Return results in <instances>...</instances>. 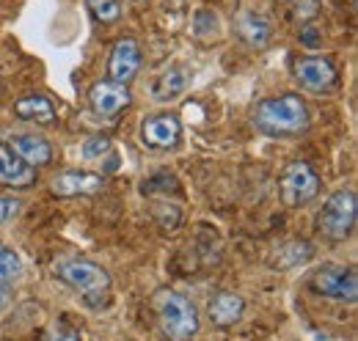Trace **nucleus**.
Returning a JSON list of instances; mask_svg holds the SVG:
<instances>
[{"label":"nucleus","instance_id":"nucleus-1","mask_svg":"<svg viewBox=\"0 0 358 341\" xmlns=\"http://www.w3.org/2000/svg\"><path fill=\"white\" fill-rule=\"evenodd\" d=\"M152 308L157 314L163 333L171 341H190L199 333V311L193 300H187L185 295L174 289H160L152 298Z\"/></svg>","mask_w":358,"mask_h":341},{"label":"nucleus","instance_id":"nucleus-2","mask_svg":"<svg viewBox=\"0 0 358 341\" xmlns=\"http://www.w3.org/2000/svg\"><path fill=\"white\" fill-rule=\"evenodd\" d=\"M309 124V110L306 102L298 94H281L259 102L257 108V127L270 135H292L301 132Z\"/></svg>","mask_w":358,"mask_h":341},{"label":"nucleus","instance_id":"nucleus-3","mask_svg":"<svg viewBox=\"0 0 358 341\" xmlns=\"http://www.w3.org/2000/svg\"><path fill=\"white\" fill-rule=\"evenodd\" d=\"M52 273L58 281H64L66 286L80 292L89 305H96L110 289V275L99 264L86 261V259H58Z\"/></svg>","mask_w":358,"mask_h":341},{"label":"nucleus","instance_id":"nucleus-4","mask_svg":"<svg viewBox=\"0 0 358 341\" xmlns=\"http://www.w3.org/2000/svg\"><path fill=\"white\" fill-rule=\"evenodd\" d=\"M356 212H358L356 193H353L350 187H342V190H336V193L325 201L322 212L317 217V228H320L328 240L342 242V240H348V237L353 234Z\"/></svg>","mask_w":358,"mask_h":341},{"label":"nucleus","instance_id":"nucleus-5","mask_svg":"<svg viewBox=\"0 0 358 341\" xmlns=\"http://www.w3.org/2000/svg\"><path fill=\"white\" fill-rule=\"evenodd\" d=\"M312 289L322 298H334L339 303H356L358 278L353 267L342 264H325L312 275Z\"/></svg>","mask_w":358,"mask_h":341},{"label":"nucleus","instance_id":"nucleus-6","mask_svg":"<svg viewBox=\"0 0 358 341\" xmlns=\"http://www.w3.org/2000/svg\"><path fill=\"white\" fill-rule=\"evenodd\" d=\"M320 193V176L309 163H289L281 173V198L287 207L309 204Z\"/></svg>","mask_w":358,"mask_h":341},{"label":"nucleus","instance_id":"nucleus-7","mask_svg":"<svg viewBox=\"0 0 358 341\" xmlns=\"http://www.w3.org/2000/svg\"><path fill=\"white\" fill-rule=\"evenodd\" d=\"M295 78H298V83L303 85L306 91H312V94H325V91H331L336 85V80H339L336 66L328 58H320V55L301 58L295 64Z\"/></svg>","mask_w":358,"mask_h":341},{"label":"nucleus","instance_id":"nucleus-8","mask_svg":"<svg viewBox=\"0 0 358 341\" xmlns=\"http://www.w3.org/2000/svg\"><path fill=\"white\" fill-rule=\"evenodd\" d=\"M141 69V47L135 39H119L108 58V78L110 83L127 85Z\"/></svg>","mask_w":358,"mask_h":341},{"label":"nucleus","instance_id":"nucleus-9","mask_svg":"<svg viewBox=\"0 0 358 341\" xmlns=\"http://www.w3.org/2000/svg\"><path fill=\"white\" fill-rule=\"evenodd\" d=\"M141 138L149 149H174L182 138V124L171 113H157V116L143 119Z\"/></svg>","mask_w":358,"mask_h":341},{"label":"nucleus","instance_id":"nucleus-10","mask_svg":"<svg viewBox=\"0 0 358 341\" xmlns=\"http://www.w3.org/2000/svg\"><path fill=\"white\" fill-rule=\"evenodd\" d=\"M89 102H91V110H94L96 116H116L119 110H124V108L133 102V96H130L127 85L110 83V80H99V83L91 85Z\"/></svg>","mask_w":358,"mask_h":341},{"label":"nucleus","instance_id":"nucleus-11","mask_svg":"<svg viewBox=\"0 0 358 341\" xmlns=\"http://www.w3.org/2000/svg\"><path fill=\"white\" fill-rule=\"evenodd\" d=\"M102 176L96 173H86V170H64L52 179L50 190L61 198H72V196H94L102 190Z\"/></svg>","mask_w":358,"mask_h":341},{"label":"nucleus","instance_id":"nucleus-12","mask_svg":"<svg viewBox=\"0 0 358 341\" xmlns=\"http://www.w3.org/2000/svg\"><path fill=\"white\" fill-rule=\"evenodd\" d=\"M25 166H47L50 160H52V146H50V140H45L42 135H34V132H28V135H14L11 138V143H6Z\"/></svg>","mask_w":358,"mask_h":341},{"label":"nucleus","instance_id":"nucleus-13","mask_svg":"<svg viewBox=\"0 0 358 341\" xmlns=\"http://www.w3.org/2000/svg\"><path fill=\"white\" fill-rule=\"evenodd\" d=\"M36 173L31 166H25L6 143H0V184H8V187H28L34 184Z\"/></svg>","mask_w":358,"mask_h":341},{"label":"nucleus","instance_id":"nucleus-14","mask_svg":"<svg viewBox=\"0 0 358 341\" xmlns=\"http://www.w3.org/2000/svg\"><path fill=\"white\" fill-rule=\"evenodd\" d=\"M234 31H237V39L245 42L248 47H265L270 42V34H273L270 22L262 14H257V11H243L237 17Z\"/></svg>","mask_w":358,"mask_h":341},{"label":"nucleus","instance_id":"nucleus-15","mask_svg":"<svg viewBox=\"0 0 358 341\" xmlns=\"http://www.w3.org/2000/svg\"><path fill=\"white\" fill-rule=\"evenodd\" d=\"M245 311V300L234 292H218L215 298L210 300V319L218 328H229L234 325Z\"/></svg>","mask_w":358,"mask_h":341},{"label":"nucleus","instance_id":"nucleus-16","mask_svg":"<svg viewBox=\"0 0 358 341\" xmlns=\"http://www.w3.org/2000/svg\"><path fill=\"white\" fill-rule=\"evenodd\" d=\"M187 78H190V72H187L185 66H171V69H166L163 75H157V78L152 80V96H155L157 102H171V99H177L179 94L187 88Z\"/></svg>","mask_w":358,"mask_h":341},{"label":"nucleus","instance_id":"nucleus-17","mask_svg":"<svg viewBox=\"0 0 358 341\" xmlns=\"http://www.w3.org/2000/svg\"><path fill=\"white\" fill-rule=\"evenodd\" d=\"M14 113L25 122H36V124H52L55 122V108L52 102L42 94H31L14 102Z\"/></svg>","mask_w":358,"mask_h":341},{"label":"nucleus","instance_id":"nucleus-18","mask_svg":"<svg viewBox=\"0 0 358 341\" xmlns=\"http://www.w3.org/2000/svg\"><path fill=\"white\" fill-rule=\"evenodd\" d=\"M314 254V248L309 242H303V240H295V242H287V245H281L275 254H273V267H278V270H287V267H295V264H301V261H306L309 256Z\"/></svg>","mask_w":358,"mask_h":341},{"label":"nucleus","instance_id":"nucleus-19","mask_svg":"<svg viewBox=\"0 0 358 341\" xmlns=\"http://www.w3.org/2000/svg\"><path fill=\"white\" fill-rule=\"evenodd\" d=\"M89 11L102 22V25H113L122 17V0H86Z\"/></svg>","mask_w":358,"mask_h":341},{"label":"nucleus","instance_id":"nucleus-20","mask_svg":"<svg viewBox=\"0 0 358 341\" xmlns=\"http://www.w3.org/2000/svg\"><path fill=\"white\" fill-rule=\"evenodd\" d=\"M193 31H196V36H199V39H218V34H221V25H218V17H215V11H207V8H201V11L193 17Z\"/></svg>","mask_w":358,"mask_h":341},{"label":"nucleus","instance_id":"nucleus-21","mask_svg":"<svg viewBox=\"0 0 358 341\" xmlns=\"http://www.w3.org/2000/svg\"><path fill=\"white\" fill-rule=\"evenodd\" d=\"M20 273H22V261H20V256L0 242V284L14 281Z\"/></svg>","mask_w":358,"mask_h":341},{"label":"nucleus","instance_id":"nucleus-22","mask_svg":"<svg viewBox=\"0 0 358 341\" xmlns=\"http://www.w3.org/2000/svg\"><path fill=\"white\" fill-rule=\"evenodd\" d=\"M108 152H110V138L108 135H94L80 146V157L83 160H96V157H102Z\"/></svg>","mask_w":358,"mask_h":341},{"label":"nucleus","instance_id":"nucleus-23","mask_svg":"<svg viewBox=\"0 0 358 341\" xmlns=\"http://www.w3.org/2000/svg\"><path fill=\"white\" fill-rule=\"evenodd\" d=\"M20 210H22V201L20 198H0V223L11 220Z\"/></svg>","mask_w":358,"mask_h":341},{"label":"nucleus","instance_id":"nucleus-24","mask_svg":"<svg viewBox=\"0 0 358 341\" xmlns=\"http://www.w3.org/2000/svg\"><path fill=\"white\" fill-rule=\"evenodd\" d=\"M301 42L306 44V47H317V44H320V31L312 28V25L301 28Z\"/></svg>","mask_w":358,"mask_h":341},{"label":"nucleus","instance_id":"nucleus-25","mask_svg":"<svg viewBox=\"0 0 358 341\" xmlns=\"http://www.w3.org/2000/svg\"><path fill=\"white\" fill-rule=\"evenodd\" d=\"M50 341H80V333H75V331H58V333H52Z\"/></svg>","mask_w":358,"mask_h":341},{"label":"nucleus","instance_id":"nucleus-26","mask_svg":"<svg viewBox=\"0 0 358 341\" xmlns=\"http://www.w3.org/2000/svg\"><path fill=\"white\" fill-rule=\"evenodd\" d=\"M6 300H8V289L0 284V305H6Z\"/></svg>","mask_w":358,"mask_h":341},{"label":"nucleus","instance_id":"nucleus-27","mask_svg":"<svg viewBox=\"0 0 358 341\" xmlns=\"http://www.w3.org/2000/svg\"><path fill=\"white\" fill-rule=\"evenodd\" d=\"M133 3H138V6H143V3H149V0H133Z\"/></svg>","mask_w":358,"mask_h":341}]
</instances>
